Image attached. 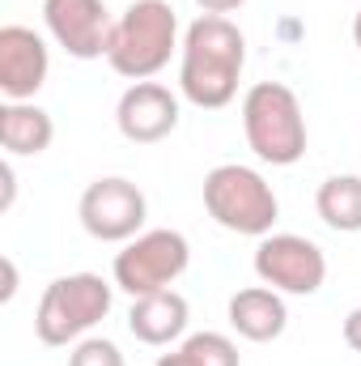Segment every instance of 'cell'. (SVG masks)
Here are the masks:
<instances>
[{"label":"cell","mask_w":361,"mask_h":366,"mask_svg":"<svg viewBox=\"0 0 361 366\" xmlns=\"http://www.w3.org/2000/svg\"><path fill=\"white\" fill-rule=\"evenodd\" d=\"M17 294V269H13V260H4V290H0V298L9 302Z\"/></svg>","instance_id":"obj_21"},{"label":"cell","mask_w":361,"mask_h":366,"mask_svg":"<svg viewBox=\"0 0 361 366\" xmlns=\"http://www.w3.org/2000/svg\"><path fill=\"white\" fill-rule=\"evenodd\" d=\"M345 345L361 354V307H353L349 315H345Z\"/></svg>","instance_id":"obj_18"},{"label":"cell","mask_w":361,"mask_h":366,"mask_svg":"<svg viewBox=\"0 0 361 366\" xmlns=\"http://www.w3.org/2000/svg\"><path fill=\"white\" fill-rule=\"evenodd\" d=\"M119 137L132 145H158L179 128V98L162 81H132L115 107Z\"/></svg>","instance_id":"obj_11"},{"label":"cell","mask_w":361,"mask_h":366,"mask_svg":"<svg viewBox=\"0 0 361 366\" xmlns=\"http://www.w3.org/2000/svg\"><path fill=\"white\" fill-rule=\"evenodd\" d=\"M158 366H243V358L225 332H191L179 350L162 354Z\"/></svg>","instance_id":"obj_16"},{"label":"cell","mask_w":361,"mask_h":366,"mask_svg":"<svg viewBox=\"0 0 361 366\" xmlns=\"http://www.w3.org/2000/svg\"><path fill=\"white\" fill-rule=\"evenodd\" d=\"M204 209L221 230L251 234V239L272 234L280 217V200L272 183L255 167H243V162H221L204 175Z\"/></svg>","instance_id":"obj_5"},{"label":"cell","mask_w":361,"mask_h":366,"mask_svg":"<svg viewBox=\"0 0 361 366\" xmlns=\"http://www.w3.org/2000/svg\"><path fill=\"white\" fill-rule=\"evenodd\" d=\"M230 315V328L243 337V341H255V345H268L276 341L285 328H289V307H285V294L272 290V285H247L230 298L225 307Z\"/></svg>","instance_id":"obj_12"},{"label":"cell","mask_w":361,"mask_h":366,"mask_svg":"<svg viewBox=\"0 0 361 366\" xmlns=\"http://www.w3.org/2000/svg\"><path fill=\"white\" fill-rule=\"evenodd\" d=\"M51 51L43 34L30 26H4L0 30V94L4 102H34V94L47 86Z\"/></svg>","instance_id":"obj_10"},{"label":"cell","mask_w":361,"mask_h":366,"mask_svg":"<svg viewBox=\"0 0 361 366\" xmlns=\"http://www.w3.org/2000/svg\"><path fill=\"white\" fill-rule=\"evenodd\" d=\"M315 213L323 217L327 230L336 234H357L361 230V175H332L315 192Z\"/></svg>","instance_id":"obj_15"},{"label":"cell","mask_w":361,"mask_h":366,"mask_svg":"<svg viewBox=\"0 0 361 366\" xmlns=\"http://www.w3.org/2000/svg\"><path fill=\"white\" fill-rule=\"evenodd\" d=\"M68 366H123V354L106 337H86L68 350Z\"/></svg>","instance_id":"obj_17"},{"label":"cell","mask_w":361,"mask_h":366,"mask_svg":"<svg viewBox=\"0 0 361 366\" xmlns=\"http://www.w3.org/2000/svg\"><path fill=\"white\" fill-rule=\"evenodd\" d=\"M191 264V243L183 230H141L132 243H123V252L115 256V285L132 298L171 290Z\"/></svg>","instance_id":"obj_6"},{"label":"cell","mask_w":361,"mask_h":366,"mask_svg":"<svg viewBox=\"0 0 361 366\" xmlns=\"http://www.w3.org/2000/svg\"><path fill=\"white\" fill-rule=\"evenodd\" d=\"M0 179H4V200H0V209H9L13 204V187H17V179H13V162L4 158V167H0Z\"/></svg>","instance_id":"obj_20"},{"label":"cell","mask_w":361,"mask_h":366,"mask_svg":"<svg viewBox=\"0 0 361 366\" xmlns=\"http://www.w3.org/2000/svg\"><path fill=\"white\" fill-rule=\"evenodd\" d=\"M255 277L280 294L310 298L327 281V256L302 234H264L255 247Z\"/></svg>","instance_id":"obj_8"},{"label":"cell","mask_w":361,"mask_h":366,"mask_svg":"<svg viewBox=\"0 0 361 366\" xmlns=\"http://www.w3.org/2000/svg\"><path fill=\"white\" fill-rule=\"evenodd\" d=\"M115 285L98 273L56 277L34 311V337L43 345H77L111 315Z\"/></svg>","instance_id":"obj_3"},{"label":"cell","mask_w":361,"mask_h":366,"mask_svg":"<svg viewBox=\"0 0 361 366\" xmlns=\"http://www.w3.org/2000/svg\"><path fill=\"white\" fill-rule=\"evenodd\" d=\"M51 141H56V124L43 107L34 102L0 107V145L9 158H39L43 149H51Z\"/></svg>","instance_id":"obj_14"},{"label":"cell","mask_w":361,"mask_h":366,"mask_svg":"<svg viewBox=\"0 0 361 366\" xmlns=\"http://www.w3.org/2000/svg\"><path fill=\"white\" fill-rule=\"evenodd\" d=\"M187 320H191V307H187V298L179 290H158V294L132 298L128 332L141 345H171L187 332Z\"/></svg>","instance_id":"obj_13"},{"label":"cell","mask_w":361,"mask_h":366,"mask_svg":"<svg viewBox=\"0 0 361 366\" xmlns=\"http://www.w3.org/2000/svg\"><path fill=\"white\" fill-rule=\"evenodd\" d=\"M353 43L361 47V9H357V17H353Z\"/></svg>","instance_id":"obj_22"},{"label":"cell","mask_w":361,"mask_h":366,"mask_svg":"<svg viewBox=\"0 0 361 366\" xmlns=\"http://www.w3.org/2000/svg\"><path fill=\"white\" fill-rule=\"evenodd\" d=\"M243 132L260 162L293 167L306 154V115L298 94L280 81H255L243 98Z\"/></svg>","instance_id":"obj_4"},{"label":"cell","mask_w":361,"mask_h":366,"mask_svg":"<svg viewBox=\"0 0 361 366\" xmlns=\"http://www.w3.org/2000/svg\"><path fill=\"white\" fill-rule=\"evenodd\" d=\"M77 217L86 226V234L98 243H132L141 230H145V217H149V200L145 192L123 175H106V179H93L81 192V204H77Z\"/></svg>","instance_id":"obj_7"},{"label":"cell","mask_w":361,"mask_h":366,"mask_svg":"<svg viewBox=\"0 0 361 366\" xmlns=\"http://www.w3.org/2000/svg\"><path fill=\"white\" fill-rule=\"evenodd\" d=\"M247 69V39L230 17L200 13L183 30L179 47V90L200 111H221L234 102Z\"/></svg>","instance_id":"obj_1"},{"label":"cell","mask_w":361,"mask_h":366,"mask_svg":"<svg viewBox=\"0 0 361 366\" xmlns=\"http://www.w3.org/2000/svg\"><path fill=\"white\" fill-rule=\"evenodd\" d=\"M179 17L166 0H132L119 17H115V34H111V51L106 64L128 77V81H149L158 77L171 56L179 51Z\"/></svg>","instance_id":"obj_2"},{"label":"cell","mask_w":361,"mask_h":366,"mask_svg":"<svg viewBox=\"0 0 361 366\" xmlns=\"http://www.w3.org/2000/svg\"><path fill=\"white\" fill-rule=\"evenodd\" d=\"M47 34L73 56V60H98L111 51L115 17L106 0H43Z\"/></svg>","instance_id":"obj_9"},{"label":"cell","mask_w":361,"mask_h":366,"mask_svg":"<svg viewBox=\"0 0 361 366\" xmlns=\"http://www.w3.org/2000/svg\"><path fill=\"white\" fill-rule=\"evenodd\" d=\"M200 4V13H213V17H225V13H234V9H243L247 0H195Z\"/></svg>","instance_id":"obj_19"}]
</instances>
